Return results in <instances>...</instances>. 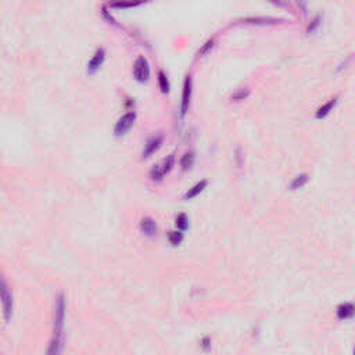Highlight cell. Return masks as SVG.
I'll return each instance as SVG.
<instances>
[{"label": "cell", "mask_w": 355, "mask_h": 355, "mask_svg": "<svg viewBox=\"0 0 355 355\" xmlns=\"http://www.w3.org/2000/svg\"><path fill=\"white\" fill-rule=\"evenodd\" d=\"M64 325L66 323H54L53 322V336L50 340L46 355H61V353H63L64 343H66Z\"/></svg>", "instance_id": "obj_1"}, {"label": "cell", "mask_w": 355, "mask_h": 355, "mask_svg": "<svg viewBox=\"0 0 355 355\" xmlns=\"http://www.w3.org/2000/svg\"><path fill=\"white\" fill-rule=\"evenodd\" d=\"M173 165H175V155H173V154H169L165 160H163V163L157 164V165H154L153 168H152V171H150V178H152L153 181H155V182L161 181L167 173L171 172Z\"/></svg>", "instance_id": "obj_2"}, {"label": "cell", "mask_w": 355, "mask_h": 355, "mask_svg": "<svg viewBox=\"0 0 355 355\" xmlns=\"http://www.w3.org/2000/svg\"><path fill=\"white\" fill-rule=\"evenodd\" d=\"M1 307H3V317L6 323H9L13 317V294L9 290L6 280H1Z\"/></svg>", "instance_id": "obj_3"}, {"label": "cell", "mask_w": 355, "mask_h": 355, "mask_svg": "<svg viewBox=\"0 0 355 355\" xmlns=\"http://www.w3.org/2000/svg\"><path fill=\"white\" fill-rule=\"evenodd\" d=\"M135 121H136V113H135V111H128L126 114H124V116L117 121L116 126H114V134H116L117 136H122V135H125L131 128H132V125L135 124Z\"/></svg>", "instance_id": "obj_4"}, {"label": "cell", "mask_w": 355, "mask_h": 355, "mask_svg": "<svg viewBox=\"0 0 355 355\" xmlns=\"http://www.w3.org/2000/svg\"><path fill=\"white\" fill-rule=\"evenodd\" d=\"M134 77L137 82H146L149 77H150V67L147 60L140 56L136 58L134 64Z\"/></svg>", "instance_id": "obj_5"}, {"label": "cell", "mask_w": 355, "mask_h": 355, "mask_svg": "<svg viewBox=\"0 0 355 355\" xmlns=\"http://www.w3.org/2000/svg\"><path fill=\"white\" fill-rule=\"evenodd\" d=\"M190 99H192V77L187 75L185 82H183L182 89V103H181V116L185 117L189 106H190Z\"/></svg>", "instance_id": "obj_6"}, {"label": "cell", "mask_w": 355, "mask_h": 355, "mask_svg": "<svg viewBox=\"0 0 355 355\" xmlns=\"http://www.w3.org/2000/svg\"><path fill=\"white\" fill-rule=\"evenodd\" d=\"M104 60H106V50L103 48L97 49L96 53L93 54V57H92V60L87 64V72L89 74H95L97 69L103 66Z\"/></svg>", "instance_id": "obj_7"}, {"label": "cell", "mask_w": 355, "mask_h": 355, "mask_svg": "<svg viewBox=\"0 0 355 355\" xmlns=\"http://www.w3.org/2000/svg\"><path fill=\"white\" fill-rule=\"evenodd\" d=\"M336 317L340 321H348L355 317V304L353 303H341L336 308Z\"/></svg>", "instance_id": "obj_8"}, {"label": "cell", "mask_w": 355, "mask_h": 355, "mask_svg": "<svg viewBox=\"0 0 355 355\" xmlns=\"http://www.w3.org/2000/svg\"><path fill=\"white\" fill-rule=\"evenodd\" d=\"M161 144H163V136H160V135L152 136V137L146 142V144H144L143 158H147V157H150L153 153H155V152L161 147Z\"/></svg>", "instance_id": "obj_9"}, {"label": "cell", "mask_w": 355, "mask_h": 355, "mask_svg": "<svg viewBox=\"0 0 355 355\" xmlns=\"http://www.w3.org/2000/svg\"><path fill=\"white\" fill-rule=\"evenodd\" d=\"M139 228H140V232L143 235H146V236H149V237H153L158 232V226H157L155 221L152 220V218H149V217H144V218L140 220Z\"/></svg>", "instance_id": "obj_10"}, {"label": "cell", "mask_w": 355, "mask_h": 355, "mask_svg": "<svg viewBox=\"0 0 355 355\" xmlns=\"http://www.w3.org/2000/svg\"><path fill=\"white\" fill-rule=\"evenodd\" d=\"M205 187H207V181H200L199 183H196L192 189H189L187 193L185 194V200H192L194 197H197Z\"/></svg>", "instance_id": "obj_11"}, {"label": "cell", "mask_w": 355, "mask_h": 355, "mask_svg": "<svg viewBox=\"0 0 355 355\" xmlns=\"http://www.w3.org/2000/svg\"><path fill=\"white\" fill-rule=\"evenodd\" d=\"M337 103V97H333V99H330L327 103H325L322 107H319L317 111V118L318 119H321V118H325V117L335 108Z\"/></svg>", "instance_id": "obj_12"}, {"label": "cell", "mask_w": 355, "mask_h": 355, "mask_svg": "<svg viewBox=\"0 0 355 355\" xmlns=\"http://www.w3.org/2000/svg\"><path fill=\"white\" fill-rule=\"evenodd\" d=\"M308 182V175L307 173H303V175H298V176H296L293 181H291V183H290V189L291 190H297V189H301L305 183Z\"/></svg>", "instance_id": "obj_13"}, {"label": "cell", "mask_w": 355, "mask_h": 355, "mask_svg": "<svg viewBox=\"0 0 355 355\" xmlns=\"http://www.w3.org/2000/svg\"><path fill=\"white\" fill-rule=\"evenodd\" d=\"M175 221H176V228H178V231L183 232L189 228V218H187V215H186L185 212L178 214Z\"/></svg>", "instance_id": "obj_14"}, {"label": "cell", "mask_w": 355, "mask_h": 355, "mask_svg": "<svg viewBox=\"0 0 355 355\" xmlns=\"http://www.w3.org/2000/svg\"><path fill=\"white\" fill-rule=\"evenodd\" d=\"M193 163H194V154L190 152V153L183 154V157L181 158V167H182L183 171H187L193 167Z\"/></svg>", "instance_id": "obj_15"}, {"label": "cell", "mask_w": 355, "mask_h": 355, "mask_svg": "<svg viewBox=\"0 0 355 355\" xmlns=\"http://www.w3.org/2000/svg\"><path fill=\"white\" fill-rule=\"evenodd\" d=\"M158 85H160V89H161L163 93H168L169 92V81H168V78H167L164 71L158 72Z\"/></svg>", "instance_id": "obj_16"}, {"label": "cell", "mask_w": 355, "mask_h": 355, "mask_svg": "<svg viewBox=\"0 0 355 355\" xmlns=\"http://www.w3.org/2000/svg\"><path fill=\"white\" fill-rule=\"evenodd\" d=\"M168 240L172 246H179L183 240V233L181 231H171L168 233Z\"/></svg>", "instance_id": "obj_17"}, {"label": "cell", "mask_w": 355, "mask_h": 355, "mask_svg": "<svg viewBox=\"0 0 355 355\" xmlns=\"http://www.w3.org/2000/svg\"><path fill=\"white\" fill-rule=\"evenodd\" d=\"M250 95V92L247 89H241V90H237L236 93H233L232 95V100L233 101H241V100H244V99H247Z\"/></svg>", "instance_id": "obj_18"}, {"label": "cell", "mask_w": 355, "mask_h": 355, "mask_svg": "<svg viewBox=\"0 0 355 355\" xmlns=\"http://www.w3.org/2000/svg\"><path fill=\"white\" fill-rule=\"evenodd\" d=\"M211 343H212L211 337H208V336L203 337L202 340H200V348H202L204 353H208V351L211 350V346H212Z\"/></svg>", "instance_id": "obj_19"}, {"label": "cell", "mask_w": 355, "mask_h": 355, "mask_svg": "<svg viewBox=\"0 0 355 355\" xmlns=\"http://www.w3.org/2000/svg\"><path fill=\"white\" fill-rule=\"evenodd\" d=\"M212 48H214V39H210V40H207V42L204 43V46L200 49L199 53H200V54H207Z\"/></svg>", "instance_id": "obj_20"}, {"label": "cell", "mask_w": 355, "mask_h": 355, "mask_svg": "<svg viewBox=\"0 0 355 355\" xmlns=\"http://www.w3.org/2000/svg\"><path fill=\"white\" fill-rule=\"evenodd\" d=\"M321 25V17H317V18H314L312 19V22L308 25V28H307V32L309 34V32H314L315 29L318 28Z\"/></svg>", "instance_id": "obj_21"}, {"label": "cell", "mask_w": 355, "mask_h": 355, "mask_svg": "<svg viewBox=\"0 0 355 355\" xmlns=\"http://www.w3.org/2000/svg\"><path fill=\"white\" fill-rule=\"evenodd\" d=\"M114 7H132V6H136L135 3H116L113 4Z\"/></svg>", "instance_id": "obj_22"}, {"label": "cell", "mask_w": 355, "mask_h": 355, "mask_svg": "<svg viewBox=\"0 0 355 355\" xmlns=\"http://www.w3.org/2000/svg\"><path fill=\"white\" fill-rule=\"evenodd\" d=\"M353 355H355V344H354V347H353Z\"/></svg>", "instance_id": "obj_23"}]
</instances>
